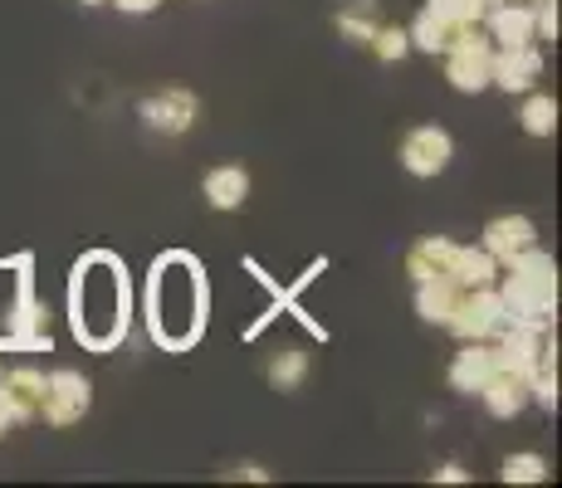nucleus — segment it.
I'll use <instances>...</instances> for the list:
<instances>
[{
	"instance_id": "nucleus-1",
	"label": "nucleus",
	"mask_w": 562,
	"mask_h": 488,
	"mask_svg": "<svg viewBox=\"0 0 562 488\" xmlns=\"http://www.w3.org/2000/svg\"><path fill=\"white\" fill-rule=\"evenodd\" d=\"M143 313L161 352H191L205 332V318H211V284H205L201 259L187 249L157 254L153 274H147Z\"/></svg>"
},
{
	"instance_id": "nucleus-20",
	"label": "nucleus",
	"mask_w": 562,
	"mask_h": 488,
	"mask_svg": "<svg viewBox=\"0 0 562 488\" xmlns=\"http://www.w3.org/2000/svg\"><path fill=\"white\" fill-rule=\"evenodd\" d=\"M518 123H524L528 137H553L558 133V103L548 93L528 89V103H524V113H518Z\"/></svg>"
},
{
	"instance_id": "nucleus-27",
	"label": "nucleus",
	"mask_w": 562,
	"mask_h": 488,
	"mask_svg": "<svg viewBox=\"0 0 562 488\" xmlns=\"http://www.w3.org/2000/svg\"><path fill=\"white\" fill-rule=\"evenodd\" d=\"M436 479H440V484H464V479H470V474H464L460 464H446V469H440Z\"/></svg>"
},
{
	"instance_id": "nucleus-19",
	"label": "nucleus",
	"mask_w": 562,
	"mask_h": 488,
	"mask_svg": "<svg viewBox=\"0 0 562 488\" xmlns=\"http://www.w3.org/2000/svg\"><path fill=\"white\" fill-rule=\"evenodd\" d=\"M450 254H456V240H440V235H430V240H420L416 249L406 254V269L411 279H446L450 274Z\"/></svg>"
},
{
	"instance_id": "nucleus-24",
	"label": "nucleus",
	"mask_w": 562,
	"mask_h": 488,
	"mask_svg": "<svg viewBox=\"0 0 562 488\" xmlns=\"http://www.w3.org/2000/svg\"><path fill=\"white\" fill-rule=\"evenodd\" d=\"M367 49H372L382 64H402L406 54H411V39H406L402 25H376L372 39H367Z\"/></svg>"
},
{
	"instance_id": "nucleus-13",
	"label": "nucleus",
	"mask_w": 562,
	"mask_h": 488,
	"mask_svg": "<svg viewBox=\"0 0 562 488\" xmlns=\"http://www.w3.org/2000/svg\"><path fill=\"white\" fill-rule=\"evenodd\" d=\"M480 400H484V410H490L494 420H514V416H524V410H528V376L494 366V376L480 386Z\"/></svg>"
},
{
	"instance_id": "nucleus-12",
	"label": "nucleus",
	"mask_w": 562,
	"mask_h": 488,
	"mask_svg": "<svg viewBox=\"0 0 562 488\" xmlns=\"http://www.w3.org/2000/svg\"><path fill=\"white\" fill-rule=\"evenodd\" d=\"M0 406H5L10 420H40V406H45V372L35 366H20L0 382Z\"/></svg>"
},
{
	"instance_id": "nucleus-22",
	"label": "nucleus",
	"mask_w": 562,
	"mask_h": 488,
	"mask_svg": "<svg viewBox=\"0 0 562 488\" xmlns=\"http://www.w3.org/2000/svg\"><path fill=\"white\" fill-rule=\"evenodd\" d=\"M338 30H342V39H352V45H367L372 30H376V0H358V5H348L338 15Z\"/></svg>"
},
{
	"instance_id": "nucleus-18",
	"label": "nucleus",
	"mask_w": 562,
	"mask_h": 488,
	"mask_svg": "<svg viewBox=\"0 0 562 488\" xmlns=\"http://www.w3.org/2000/svg\"><path fill=\"white\" fill-rule=\"evenodd\" d=\"M456 298H460L456 279H420V284H416V313H420V322H440V328H446V318L456 313Z\"/></svg>"
},
{
	"instance_id": "nucleus-26",
	"label": "nucleus",
	"mask_w": 562,
	"mask_h": 488,
	"mask_svg": "<svg viewBox=\"0 0 562 488\" xmlns=\"http://www.w3.org/2000/svg\"><path fill=\"white\" fill-rule=\"evenodd\" d=\"M108 5H117L123 15H147V10H157L161 0H108Z\"/></svg>"
},
{
	"instance_id": "nucleus-5",
	"label": "nucleus",
	"mask_w": 562,
	"mask_h": 488,
	"mask_svg": "<svg viewBox=\"0 0 562 488\" xmlns=\"http://www.w3.org/2000/svg\"><path fill=\"white\" fill-rule=\"evenodd\" d=\"M504 298H499V288L494 284H484V288H460V298H456V313L446 318V328L456 332L460 342H490L494 332L504 328Z\"/></svg>"
},
{
	"instance_id": "nucleus-28",
	"label": "nucleus",
	"mask_w": 562,
	"mask_h": 488,
	"mask_svg": "<svg viewBox=\"0 0 562 488\" xmlns=\"http://www.w3.org/2000/svg\"><path fill=\"white\" fill-rule=\"evenodd\" d=\"M5 430H10V416H5V406H0V435H5Z\"/></svg>"
},
{
	"instance_id": "nucleus-17",
	"label": "nucleus",
	"mask_w": 562,
	"mask_h": 488,
	"mask_svg": "<svg viewBox=\"0 0 562 488\" xmlns=\"http://www.w3.org/2000/svg\"><path fill=\"white\" fill-rule=\"evenodd\" d=\"M446 279H456L460 288H484V284H494V279H499V259L484 254V249H464V245H456V254H450V274H446Z\"/></svg>"
},
{
	"instance_id": "nucleus-3",
	"label": "nucleus",
	"mask_w": 562,
	"mask_h": 488,
	"mask_svg": "<svg viewBox=\"0 0 562 488\" xmlns=\"http://www.w3.org/2000/svg\"><path fill=\"white\" fill-rule=\"evenodd\" d=\"M509 274H504V313L518 322H543V328H553V313H558V264L553 254H543V249H524V254H514Z\"/></svg>"
},
{
	"instance_id": "nucleus-6",
	"label": "nucleus",
	"mask_w": 562,
	"mask_h": 488,
	"mask_svg": "<svg viewBox=\"0 0 562 488\" xmlns=\"http://www.w3.org/2000/svg\"><path fill=\"white\" fill-rule=\"evenodd\" d=\"M93 406V386L83 372H74V366H59V372L45 376V406H40V420L54 430H69L79 425L83 416H89Z\"/></svg>"
},
{
	"instance_id": "nucleus-29",
	"label": "nucleus",
	"mask_w": 562,
	"mask_h": 488,
	"mask_svg": "<svg viewBox=\"0 0 562 488\" xmlns=\"http://www.w3.org/2000/svg\"><path fill=\"white\" fill-rule=\"evenodd\" d=\"M79 5H108V0H79Z\"/></svg>"
},
{
	"instance_id": "nucleus-4",
	"label": "nucleus",
	"mask_w": 562,
	"mask_h": 488,
	"mask_svg": "<svg viewBox=\"0 0 562 488\" xmlns=\"http://www.w3.org/2000/svg\"><path fill=\"white\" fill-rule=\"evenodd\" d=\"M446 79L460 93H484L494 89V45L480 25H470L456 45L446 49Z\"/></svg>"
},
{
	"instance_id": "nucleus-9",
	"label": "nucleus",
	"mask_w": 562,
	"mask_h": 488,
	"mask_svg": "<svg viewBox=\"0 0 562 488\" xmlns=\"http://www.w3.org/2000/svg\"><path fill=\"white\" fill-rule=\"evenodd\" d=\"M196 117H201V103H196V93H187V89H161L153 98H143V123L161 137H181Z\"/></svg>"
},
{
	"instance_id": "nucleus-14",
	"label": "nucleus",
	"mask_w": 562,
	"mask_h": 488,
	"mask_svg": "<svg viewBox=\"0 0 562 488\" xmlns=\"http://www.w3.org/2000/svg\"><path fill=\"white\" fill-rule=\"evenodd\" d=\"M494 376V347L490 342H464L450 362V386L460 396H480V386Z\"/></svg>"
},
{
	"instance_id": "nucleus-8",
	"label": "nucleus",
	"mask_w": 562,
	"mask_h": 488,
	"mask_svg": "<svg viewBox=\"0 0 562 488\" xmlns=\"http://www.w3.org/2000/svg\"><path fill=\"white\" fill-rule=\"evenodd\" d=\"M450 157H456V143H450L446 127H411L402 143V167L420 181L440 177L450 167Z\"/></svg>"
},
{
	"instance_id": "nucleus-10",
	"label": "nucleus",
	"mask_w": 562,
	"mask_h": 488,
	"mask_svg": "<svg viewBox=\"0 0 562 488\" xmlns=\"http://www.w3.org/2000/svg\"><path fill=\"white\" fill-rule=\"evenodd\" d=\"M538 79H543V54H538V45L494 49V89H504V93H528Z\"/></svg>"
},
{
	"instance_id": "nucleus-21",
	"label": "nucleus",
	"mask_w": 562,
	"mask_h": 488,
	"mask_svg": "<svg viewBox=\"0 0 562 488\" xmlns=\"http://www.w3.org/2000/svg\"><path fill=\"white\" fill-rule=\"evenodd\" d=\"M308 376V352H299V347H284V352L269 362V386L274 390H299Z\"/></svg>"
},
{
	"instance_id": "nucleus-16",
	"label": "nucleus",
	"mask_w": 562,
	"mask_h": 488,
	"mask_svg": "<svg viewBox=\"0 0 562 488\" xmlns=\"http://www.w3.org/2000/svg\"><path fill=\"white\" fill-rule=\"evenodd\" d=\"M201 191H205V201H211V211H240V205L250 201V177H245L240 167H215Z\"/></svg>"
},
{
	"instance_id": "nucleus-15",
	"label": "nucleus",
	"mask_w": 562,
	"mask_h": 488,
	"mask_svg": "<svg viewBox=\"0 0 562 488\" xmlns=\"http://www.w3.org/2000/svg\"><path fill=\"white\" fill-rule=\"evenodd\" d=\"M470 25H456V20H446V15H436V10H420L416 20H411V30H406V39H411V49H426V54H446L456 39L464 35Z\"/></svg>"
},
{
	"instance_id": "nucleus-2",
	"label": "nucleus",
	"mask_w": 562,
	"mask_h": 488,
	"mask_svg": "<svg viewBox=\"0 0 562 488\" xmlns=\"http://www.w3.org/2000/svg\"><path fill=\"white\" fill-rule=\"evenodd\" d=\"M133 322V279L113 249H89L69 274V328L89 352H113Z\"/></svg>"
},
{
	"instance_id": "nucleus-23",
	"label": "nucleus",
	"mask_w": 562,
	"mask_h": 488,
	"mask_svg": "<svg viewBox=\"0 0 562 488\" xmlns=\"http://www.w3.org/2000/svg\"><path fill=\"white\" fill-rule=\"evenodd\" d=\"M499 479L504 484H543L548 479V459H543V454H533V450L509 454V459H504V469H499Z\"/></svg>"
},
{
	"instance_id": "nucleus-25",
	"label": "nucleus",
	"mask_w": 562,
	"mask_h": 488,
	"mask_svg": "<svg viewBox=\"0 0 562 488\" xmlns=\"http://www.w3.org/2000/svg\"><path fill=\"white\" fill-rule=\"evenodd\" d=\"M426 10L456 20V25H480L484 10H490V0H426Z\"/></svg>"
},
{
	"instance_id": "nucleus-7",
	"label": "nucleus",
	"mask_w": 562,
	"mask_h": 488,
	"mask_svg": "<svg viewBox=\"0 0 562 488\" xmlns=\"http://www.w3.org/2000/svg\"><path fill=\"white\" fill-rule=\"evenodd\" d=\"M484 35L494 49H514V45H533L538 25H533V0H494L484 10Z\"/></svg>"
},
{
	"instance_id": "nucleus-30",
	"label": "nucleus",
	"mask_w": 562,
	"mask_h": 488,
	"mask_svg": "<svg viewBox=\"0 0 562 488\" xmlns=\"http://www.w3.org/2000/svg\"><path fill=\"white\" fill-rule=\"evenodd\" d=\"M490 5H494V0H490Z\"/></svg>"
},
{
	"instance_id": "nucleus-11",
	"label": "nucleus",
	"mask_w": 562,
	"mask_h": 488,
	"mask_svg": "<svg viewBox=\"0 0 562 488\" xmlns=\"http://www.w3.org/2000/svg\"><path fill=\"white\" fill-rule=\"evenodd\" d=\"M538 245V230L528 215H494L490 225H484V254H494L499 264H509L514 254H524V249Z\"/></svg>"
}]
</instances>
